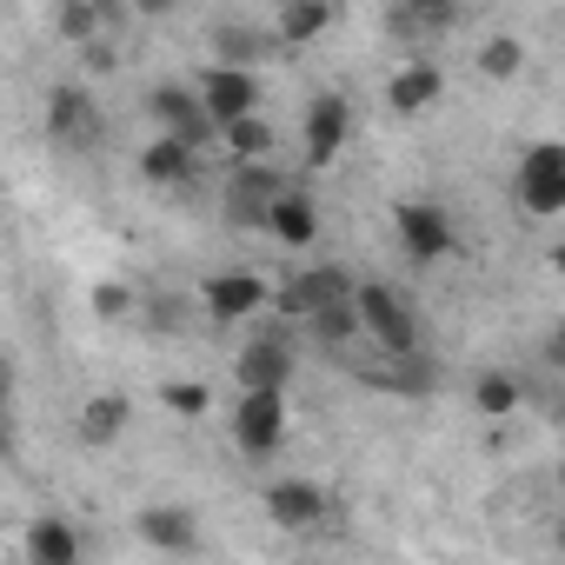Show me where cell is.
I'll list each match as a JSON object with an SVG mask.
<instances>
[{"label": "cell", "mask_w": 565, "mask_h": 565, "mask_svg": "<svg viewBox=\"0 0 565 565\" xmlns=\"http://www.w3.org/2000/svg\"><path fill=\"white\" fill-rule=\"evenodd\" d=\"M279 439H287V393H239L233 446L246 459H266V452H279Z\"/></svg>", "instance_id": "cell-5"}, {"label": "cell", "mask_w": 565, "mask_h": 565, "mask_svg": "<svg viewBox=\"0 0 565 565\" xmlns=\"http://www.w3.org/2000/svg\"><path fill=\"white\" fill-rule=\"evenodd\" d=\"M206 47H213V67H239V74H253L259 61H273V54H279L273 28H253V21H220Z\"/></svg>", "instance_id": "cell-14"}, {"label": "cell", "mask_w": 565, "mask_h": 565, "mask_svg": "<svg viewBox=\"0 0 565 565\" xmlns=\"http://www.w3.org/2000/svg\"><path fill=\"white\" fill-rule=\"evenodd\" d=\"M8 399H14V373L0 360V452H14V433H8Z\"/></svg>", "instance_id": "cell-32"}, {"label": "cell", "mask_w": 565, "mask_h": 565, "mask_svg": "<svg viewBox=\"0 0 565 565\" xmlns=\"http://www.w3.org/2000/svg\"><path fill=\"white\" fill-rule=\"evenodd\" d=\"M233 373H239V393H287V386H294V340L279 333V327L253 333V340L239 347Z\"/></svg>", "instance_id": "cell-4"}, {"label": "cell", "mask_w": 565, "mask_h": 565, "mask_svg": "<svg viewBox=\"0 0 565 565\" xmlns=\"http://www.w3.org/2000/svg\"><path fill=\"white\" fill-rule=\"evenodd\" d=\"M134 532H140L153 552H180V558L200 552V512H193V505H147Z\"/></svg>", "instance_id": "cell-16"}, {"label": "cell", "mask_w": 565, "mask_h": 565, "mask_svg": "<svg viewBox=\"0 0 565 565\" xmlns=\"http://www.w3.org/2000/svg\"><path fill=\"white\" fill-rule=\"evenodd\" d=\"M140 313H147V327H153V333H180V320H186V300H147Z\"/></svg>", "instance_id": "cell-31"}, {"label": "cell", "mask_w": 565, "mask_h": 565, "mask_svg": "<svg viewBox=\"0 0 565 565\" xmlns=\"http://www.w3.org/2000/svg\"><path fill=\"white\" fill-rule=\"evenodd\" d=\"M333 28V8L327 0H287V8H279V21H273V41L279 47H307V41H320Z\"/></svg>", "instance_id": "cell-21"}, {"label": "cell", "mask_w": 565, "mask_h": 565, "mask_svg": "<svg viewBox=\"0 0 565 565\" xmlns=\"http://www.w3.org/2000/svg\"><path fill=\"white\" fill-rule=\"evenodd\" d=\"M373 386H386V393H433L439 386V366L426 360V353H406V360H386V366H360Z\"/></svg>", "instance_id": "cell-22"}, {"label": "cell", "mask_w": 565, "mask_h": 565, "mask_svg": "<svg viewBox=\"0 0 565 565\" xmlns=\"http://www.w3.org/2000/svg\"><path fill=\"white\" fill-rule=\"evenodd\" d=\"M287 193V180H279L266 160L259 167H233V180H226V220L233 226H266V206Z\"/></svg>", "instance_id": "cell-12"}, {"label": "cell", "mask_w": 565, "mask_h": 565, "mask_svg": "<svg viewBox=\"0 0 565 565\" xmlns=\"http://www.w3.org/2000/svg\"><path fill=\"white\" fill-rule=\"evenodd\" d=\"M300 327H307L320 347H333V353L360 340V313H353V300H347V307H327V313H313V320H300Z\"/></svg>", "instance_id": "cell-27"}, {"label": "cell", "mask_w": 565, "mask_h": 565, "mask_svg": "<svg viewBox=\"0 0 565 565\" xmlns=\"http://www.w3.org/2000/svg\"><path fill=\"white\" fill-rule=\"evenodd\" d=\"M327 512H333V499H327L320 479H273L266 486V519L279 532H313Z\"/></svg>", "instance_id": "cell-9"}, {"label": "cell", "mask_w": 565, "mask_h": 565, "mask_svg": "<svg viewBox=\"0 0 565 565\" xmlns=\"http://www.w3.org/2000/svg\"><path fill=\"white\" fill-rule=\"evenodd\" d=\"M81 54H87V67H94V74H107V67H114V47H107V41H94V47H81Z\"/></svg>", "instance_id": "cell-33"}, {"label": "cell", "mask_w": 565, "mask_h": 565, "mask_svg": "<svg viewBox=\"0 0 565 565\" xmlns=\"http://www.w3.org/2000/svg\"><path fill=\"white\" fill-rule=\"evenodd\" d=\"M519 200H525V213H558L565 206V147L558 140H539L525 160H519Z\"/></svg>", "instance_id": "cell-8"}, {"label": "cell", "mask_w": 565, "mask_h": 565, "mask_svg": "<svg viewBox=\"0 0 565 565\" xmlns=\"http://www.w3.org/2000/svg\"><path fill=\"white\" fill-rule=\"evenodd\" d=\"M28 558L34 565H81V532L61 519V512H41L28 525Z\"/></svg>", "instance_id": "cell-19"}, {"label": "cell", "mask_w": 565, "mask_h": 565, "mask_svg": "<svg viewBox=\"0 0 565 565\" xmlns=\"http://www.w3.org/2000/svg\"><path fill=\"white\" fill-rule=\"evenodd\" d=\"M353 313H360V333L386 360L419 353V313H413V300H399V287H386V279H360V287H353Z\"/></svg>", "instance_id": "cell-1"}, {"label": "cell", "mask_w": 565, "mask_h": 565, "mask_svg": "<svg viewBox=\"0 0 565 565\" xmlns=\"http://www.w3.org/2000/svg\"><path fill=\"white\" fill-rule=\"evenodd\" d=\"M439 94H446V74H439L433 61H406V67L386 81V107H393V114H426Z\"/></svg>", "instance_id": "cell-17"}, {"label": "cell", "mask_w": 565, "mask_h": 565, "mask_svg": "<svg viewBox=\"0 0 565 565\" xmlns=\"http://www.w3.org/2000/svg\"><path fill=\"white\" fill-rule=\"evenodd\" d=\"M107 21H120V8H94V0H61V8H54V28H61L74 47H94Z\"/></svg>", "instance_id": "cell-23"}, {"label": "cell", "mask_w": 565, "mask_h": 565, "mask_svg": "<svg viewBox=\"0 0 565 565\" xmlns=\"http://www.w3.org/2000/svg\"><path fill=\"white\" fill-rule=\"evenodd\" d=\"M127 313H140V294L120 287V279H100L94 287V320H127Z\"/></svg>", "instance_id": "cell-29"}, {"label": "cell", "mask_w": 565, "mask_h": 565, "mask_svg": "<svg viewBox=\"0 0 565 565\" xmlns=\"http://www.w3.org/2000/svg\"><path fill=\"white\" fill-rule=\"evenodd\" d=\"M452 21H459V8H446V0H419V8L406 0V8L386 14V28L406 34V41H413V34H439V28H452Z\"/></svg>", "instance_id": "cell-24"}, {"label": "cell", "mask_w": 565, "mask_h": 565, "mask_svg": "<svg viewBox=\"0 0 565 565\" xmlns=\"http://www.w3.org/2000/svg\"><path fill=\"white\" fill-rule=\"evenodd\" d=\"M519 67H525V47H519L512 34H492V41L479 47V74H486V81H512Z\"/></svg>", "instance_id": "cell-28"}, {"label": "cell", "mask_w": 565, "mask_h": 565, "mask_svg": "<svg viewBox=\"0 0 565 565\" xmlns=\"http://www.w3.org/2000/svg\"><path fill=\"white\" fill-rule=\"evenodd\" d=\"M266 233H273L279 246H313V239H320V206H313V193H307L300 180H287V193L266 206Z\"/></svg>", "instance_id": "cell-15"}, {"label": "cell", "mask_w": 565, "mask_h": 565, "mask_svg": "<svg viewBox=\"0 0 565 565\" xmlns=\"http://www.w3.org/2000/svg\"><path fill=\"white\" fill-rule=\"evenodd\" d=\"M160 399H167V413H180V419H200V413H206V386H200V380H173Z\"/></svg>", "instance_id": "cell-30"}, {"label": "cell", "mask_w": 565, "mask_h": 565, "mask_svg": "<svg viewBox=\"0 0 565 565\" xmlns=\"http://www.w3.org/2000/svg\"><path fill=\"white\" fill-rule=\"evenodd\" d=\"M47 140L67 147V153H94L107 140V120H100V100L81 87V81H61L47 94Z\"/></svg>", "instance_id": "cell-2"}, {"label": "cell", "mask_w": 565, "mask_h": 565, "mask_svg": "<svg viewBox=\"0 0 565 565\" xmlns=\"http://www.w3.org/2000/svg\"><path fill=\"white\" fill-rule=\"evenodd\" d=\"M200 307H206L220 327L253 320V313L266 307V279H259V273H213V279H200Z\"/></svg>", "instance_id": "cell-11"}, {"label": "cell", "mask_w": 565, "mask_h": 565, "mask_svg": "<svg viewBox=\"0 0 565 565\" xmlns=\"http://www.w3.org/2000/svg\"><path fill=\"white\" fill-rule=\"evenodd\" d=\"M393 226H399V246H406L413 266H433V259H446V253L459 246L446 206H433V200H406V206L393 213Z\"/></svg>", "instance_id": "cell-7"}, {"label": "cell", "mask_w": 565, "mask_h": 565, "mask_svg": "<svg viewBox=\"0 0 565 565\" xmlns=\"http://www.w3.org/2000/svg\"><path fill=\"white\" fill-rule=\"evenodd\" d=\"M193 100H200V114H206V120H213V134H220V127H233V120L259 114V74L206 67V74H200V87H193Z\"/></svg>", "instance_id": "cell-6"}, {"label": "cell", "mask_w": 565, "mask_h": 565, "mask_svg": "<svg viewBox=\"0 0 565 565\" xmlns=\"http://www.w3.org/2000/svg\"><path fill=\"white\" fill-rule=\"evenodd\" d=\"M147 114L160 120V140H180V147H193V153L213 140V120L200 114L193 87H173V81H167V87H153V94H147Z\"/></svg>", "instance_id": "cell-10"}, {"label": "cell", "mask_w": 565, "mask_h": 565, "mask_svg": "<svg viewBox=\"0 0 565 565\" xmlns=\"http://www.w3.org/2000/svg\"><path fill=\"white\" fill-rule=\"evenodd\" d=\"M220 140L233 147V160H239V167H259V160L273 153V127H266L259 114H246V120H233V127H220Z\"/></svg>", "instance_id": "cell-25"}, {"label": "cell", "mask_w": 565, "mask_h": 565, "mask_svg": "<svg viewBox=\"0 0 565 565\" xmlns=\"http://www.w3.org/2000/svg\"><path fill=\"white\" fill-rule=\"evenodd\" d=\"M347 134H353L347 94H320V100L307 107V167H333L340 147H347Z\"/></svg>", "instance_id": "cell-13"}, {"label": "cell", "mask_w": 565, "mask_h": 565, "mask_svg": "<svg viewBox=\"0 0 565 565\" xmlns=\"http://www.w3.org/2000/svg\"><path fill=\"white\" fill-rule=\"evenodd\" d=\"M519 399H525V386H519L512 373H479V386H472V406H479L486 419H505V413H519Z\"/></svg>", "instance_id": "cell-26"}, {"label": "cell", "mask_w": 565, "mask_h": 565, "mask_svg": "<svg viewBox=\"0 0 565 565\" xmlns=\"http://www.w3.org/2000/svg\"><path fill=\"white\" fill-rule=\"evenodd\" d=\"M127 419H134V399H127V393H100V399L81 406L74 439H81V446H114V439L127 433Z\"/></svg>", "instance_id": "cell-18"}, {"label": "cell", "mask_w": 565, "mask_h": 565, "mask_svg": "<svg viewBox=\"0 0 565 565\" xmlns=\"http://www.w3.org/2000/svg\"><path fill=\"white\" fill-rule=\"evenodd\" d=\"M273 300H279V313H287V320H313V313L353 300V273L347 266H294L287 287H279Z\"/></svg>", "instance_id": "cell-3"}, {"label": "cell", "mask_w": 565, "mask_h": 565, "mask_svg": "<svg viewBox=\"0 0 565 565\" xmlns=\"http://www.w3.org/2000/svg\"><path fill=\"white\" fill-rule=\"evenodd\" d=\"M193 173H200V153L193 147H180V140L140 147V180H153V186H193Z\"/></svg>", "instance_id": "cell-20"}]
</instances>
